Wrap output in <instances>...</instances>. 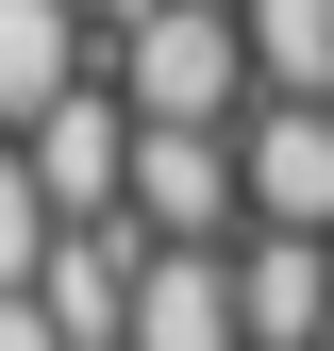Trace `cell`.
I'll list each match as a JSON object with an SVG mask.
<instances>
[{"mask_svg": "<svg viewBox=\"0 0 334 351\" xmlns=\"http://www.w3.org/2000/svg\"><path fill=\"white\" fill-rule=\"evenodd\" d=\"M151 17H167V0H84V34H101V51H134Z\"/></svg>", "mask_w": 334, "mask_h": 351, "instance_id": "11", "label": "cell"}, {"mask_svg": "<svg viewBox=\"0 0 334 351\" xmlns=\"http://www.w3.org/2000/svg\"><path fill=\"white\" fill-rule=\"evenodd\" d=\"M250 67L268 101H334V0H250Z\"/></svg>", "mask_w": 334, "mask_h": 351, "instance_id": "9", "label": "cell"}, {"mask_svg": "<svg viewBox=\"0 0 334 351\" xmlns=\"http://www.w3.org/2000/svg\"><path fill=\"white\" fill-rule=\"evenodd\" d=\"M234 318L250 351H334V234H234Z\"/></svg>", "mask_w": 334, "mask_h": 351, "instance_id": "6", "label": "cell"}, {"mask_svg": "<svg viewBox=\"0 0 334 351\" xmlns=\"http://www.w3.org/2000/svg\"><path fill=\"white\" fill-rule=\"evenodd\" d=\"M34 301L67 318V351H134V301H151V234H134V217H101V234H67Z\"/></svg>", "mask_w": 334, "mask_h": 351, "instance_id": "7", "label": "cell"}, {"mask_svg": "<svg viewBox=\"0 0 334 351\" xmlns=\"http://www.w3.org/2000/svg\"><path fill=\"white\" fill-rule=\"evenodd\" d=\"M134 234H151V251H234V234H250L234 134H151V151H134Z\"/></svg>", "mask_w": 334, "mask_h": 351, "instance_id": "3", "label": "cell"}, {"mask_svg": "<svg viewBox=\"0 0 334 351\" xmlns=\"http://www.w3.org/2000/svg\"><path fill=\"white\" fill-rule=\"evenodd\" d=\"M250 234H334V101H250Z\"/></svg>", "mask_w": 334, "mask_h": 351, "instance_id": "4", "label": "cell"}, {"mask_svg": "<svg viewBox=\"0 0 334 351\" xmlns=\"http://www.w3.org/2000/svg\"><path fill=\"white\" fill-rule=\"evenodd\" d=\"M84 84H117V51L84 34V0H0V134H34Z\"/></svg>", "mask_w": 334, "mask_h": 351, "instance_id": "5", "label": "cell"}, {"mask_svg": "<svg viewBox=\"0 0 334 351\" xmlns=\"http://www.w3.org/2000/svg\"><path fill=\"white\" fill-rule=\"evenodd\" d=\"M218 17H250V0H218Z\"/></svg>", "mask_w": 334, "mask_h": 351, "instance_id": "13", "label": "cell"}, {"mask_svg": "<svg viewBox=\"0 0 334 351\" xmlns=\"http://www.w3.org/2000/svg\"><path fill=\"white\" fill-rule=\"evenodd\" d=\"M0 351H67V318L51 301H0Z\"/></svg>", "mask_w": 334, "mask_h": 351, "instance_id": "12", "label": "cell"}, {"mask_svg": "<svg viewBox=\"0 0 334 351\" xmlns=\"http://www.w3.org/2000/svg\"><path fill=\"white\" fill-rule=\"evenodd\" d=\"M117 101H134L151 134H250V101H268L250 17H218V0H167L134 51H117Z\"/></svg>", "mask_w": 334, "mask_h": 351, "instance_id": "1", "label": "cell"}, {"mask_svg": "<svg viewBox=\"0 0 334 351\" xmlns=\"http://www.w3.org/2000/svg\"><path fill=\"white\" fill-rule=\"evenodd\" d=\"M134 351H250V318H234V251H151Z\"/></svg>", "mask_w": 334, "mask_h": 351, "instance_id": "8", "label": "cell"}, {"mask_svg": "<svg viewBox=\"0 0 334 351\" xmlns=\"http://www.w3.org/2000/svg\"><path fill=\"white\" fill-rule=\"evenodd\" d=\"M51 251H67V217H51V184H34V151L0 134V301L51 285Z\"/></svg>", "mask_w": 334, "mask_h": 351, "instance_id": "10", "label": "cell"}, {"mask_svg": "<svg viewBox=\"0 0 334 351\" xmlns=\"http://www.w3.org/2000/svg\"><path fill=\"white\" fill-rule=\"evenodd\" d=\"M17 151H34V184H51L67 234H101V217H134V151H151V117L117 101V84H84V101H51Z\"/></svg>", "mask_w": 334, "mask_h": 351, "instance_id": "2", "label": "cell"}]
</instances>
